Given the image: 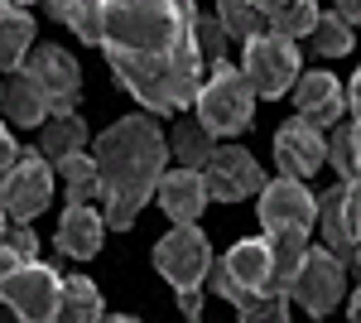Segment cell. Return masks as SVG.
I'll use <instances>...</instances> for the list:
<instances>
[{
	"instance_id": "cell-1",
	"label": "cell",
	"mask_w": 361,
	"mask_h": 323,
	"mask_svg": "<svg viewBox=\"0 0 361 323\" xmlns=\"http://www.w3.org/2000/svg\"><path fill=\"white\" fill-rule=\"evenodd\" d=\"M197 0H106L102 54L149 116L188 111L207 78L193 39Z\"/></svg>"
},
{
	"instance_id": "cell-2",
	"label": "cell",
	"mask_w": 361,
	"mask_h": 323,
	"mask_svg": "<svg viewBox=\"0 0 361 323\" xmlns=\"http://www.w3.org/2000/svg\"><path fill=\"white\" fill-rule=\"evenodd\" d=\"M92 160H97L102 203H106L102 217H106V227L126 232V227H135L140 208L159 189V174L169 164V135L159 131V121L149 111H135L97 135Z\"/></svg>"
},
{
	"instance_id": "cell-3",
	"label": "cell",
	"mask_w": 361,
	"mask_h": 323,
	"mask_svg": "<svg viewBox=\"0 0 361 323\" xmlns=\"http://www.w3.org/2000/svg\"><path fill=\"white\" fill-rule=\"evenodd\" d=\"M193 116L212 135H226V140L241 135L250 126V116H255V87H250V78L236 63L217 58L207 68L202 87H197V97H193Z\"/></svg>"
},
{
	"instance_id": "cell-4",
	"label": "cell",
	"mask_w": 361,
	"mask_h": 323,
	"mask_svg": "<svg viewBox=\"0 0 361 323\" xmlns=\"http://www.w3.org/2000/svg\"><path fill=\"white\" fill-rule=\"evenodd\" d=\"M241 73L250 78L255 97H284L294 78H299V44L279 29H260L246 39V58H241Z\"/></svg>"
},
{
	"instance_id": "cell-5",
	"label": "cell",
	"mask_w": 361,
	"mask_h": 323,
	"mask_svg": "<svg viewBox=\"0 0 361 323\" xmlns=\"http://www.w3.org/2000/svg\"><path fill=\"white\" fill-rule=\"evenodd\" d=\"M58 290L63 275L34 256V261H15V270L0 280V304L25 323H49L58 319Z\"/></svg>"
},
{
	"instance_id": "cell-6",
	"label": "cell",
	"mask_w": 361,
	"mask_h": 323,
	"mask_svg": "<svg viewBox=\"0 0 361 323\" xmlns=\"http://www.w3.org/2000/svg\"><path fill=\"white\" fill-rule=\"evenodd\" d=\"M54 198V164L39 150H20V160L0 174V203L10 222H34Z\"/></svg>"
},
{
	"instance_id": "cell-7",
	"label": "cell",
	"mask_w": 361,
	"mask_h": 323,
	"mask_svg": "<svg viewBox=\"0 0 361 323\" xmlns=\"http://www.w3.org/2000/svg\"><path fill=\"white\" fill-rule=\"evenodd\" d=\"M342 290H347V266H342V256H333L328 246H308L304 266H299L294 285H289V299L304 304L313 319H328L337 304H342Z\"/></svg>"
},
{
	"instance_id": "cell-8",
	"label": "cell",
	"mask_w": 361,
	"mask_h": 323,
	"mask_svg": "<svg viewBox=\"0 0 361 323\" xmlns=\"http://www.w3.org/2000/svg\"><path fill=\"white\" fill-rule=\"evenodd\" d=\"M207 266H212V246L193 222H173V232L159 237V246H154V270L173 290H197Z\"/></svg>"
},
{
	"instance_id": "cell-9",
	"label": "cell",
	"mask_w": 361,
	"mask_h": 323,
	"mask_svg": "<svg viewBox=\"0 0 361 323\" xmlns=\"http://www.w3.org/2000/svg\"><path fill=\"white\" fill-rule=\"evenodd\" d=\"M20 68L39 82V92L49 97V107H54V111H73V107H78L82 68H78V58L68 54V49H58V44H34Z\"/></svg>"
},
{
	"instance_id": "cell-10",
	"label": "cell",
	"mask_w": 361,
	"mask_h": 323,
	"mask_svg": "<svg viewBox=\"0 0 361 323\" xmlns=\"http://www.w3.org/2000/svg\"><path fill=\"white\" fill-rule=\"evenodd\" d=\"M318 222H323V242L333 256L352 261V251L361 242V184L342 179L337 189H328L318 198Z\"/></svg>"
},
{
	"instance_id": "cell-11",
	"label": "cell",
	"mask_w": 361,
	"mask_h": 323,
	"mask_svg": "<svg viewBox=\"0 0 361 323\" xmlns=\"http://www.w3.org/2000/svg\"><path fill=\"white\" fill-rule=\"evenodd\" d=\"M197 174L207 184V198H217V203H241L250 193H260V184H265L260 164L246 150H217V145H212V155L202 160Z\"/></svg>"
},
{
	"instance_id": "cell-12",
	"label": "cell",
	"mask_w": 361,
	"mask_h": 323,
	"mask_svg": "<svg viewBox=\"0 0 361 323\" xmlns=\"http://www.w3.org/2000/svg\"><path fill=\"white\" fill-rule=\"evenodd\" d=\"M275 160H279V174L313 179L328 164V140H323L318 126H308L304 116H294V121H284L275 131Z\"/></svg>"
},
{
	"instance_id": "cell-13",
	"label": "cell",
	"mask_w": 361,
	"mask_h": 323,
	"mask_svg": "<svg viewBox=\"0 0 361 323\" xmlns=\"http://www.w3.org/2000/svg\"><path fill=\"white\" fill-rule=\"evenodd\" d=\"M294 111L304 116L308 126H337L342 121V111H347V92H342V82L333 78V73H323V68H308V73H299L294 78Z\"/></svg>"
},
{
	"instance_id": "cell-14",
	"label": "cell",
	"mask_w": 361,
	"mask_h": 323,
	"mask_svg": "<svg viewBox=\"0 0 361 323\" xmlns=\"http://www.w3.org/2000/svg\"><path fill=\"white\" fill-rule=\"evenodd\" d=\"M313 217H318V198L304 189V179L279 174L270 184H260V227H265V232H270V227H284V222L308 227Z\"/></svg>"
},
{
	"instance_id": "cell-15",
	"label": "cell",
	"mask_w": 361,
	"mask_h": 323,
	"mask_svg": "<svg viewBox=\"0 0 361 323\" xmlns=\"http://www.w3.org/2000/svg\"><path fill=\"white\" fill-rule=\"evenodd\" d=\"M102 237H106V217L97 213L92 203H68L63 217H58V251L63 256H78V261H92L102 251Z\"/></svg>"
},
{
	"instance_id": "cell-16",
	"label": "cell",
	"mask_w": 361,
	"mask_h": 323,
	"mask_svg": "<svg viewBox=\"0 0 361 323\" xmlns=\"http://www.w3.org/2000/svg\"><path fill=\"white\" fill-rule=\"evenodd\" d=\"M154 193H159V208L169 213V222H197L202 208L212 203L202 174H197V169H183V164H178V169H164Z\"/></svg>"
},
{
	"instance_id": "cell-17",
	"label": "cell",
	"mask_w": 361,
	"mask_h": 323,
	"mask_svg": "<svg viewBox=\"0 0 361 323\" xmlns=\"http://www.w3.org/2000/svg\"><path fill=\"white\" fill-rule=\"evenodd\" d=\"M265 246H270V290L289 295V285H294V275H299V266L308 256V227H299V222L270 227Z\"/></svg>"
},
{
	"instance_id": "cell-18",
	"label": "cell",
	"mask_w": 361,
	"mask_h": 323,
	"mask_svg": "<svg viewBox=\"0 0 361 323\" xmlns=\"http://www.w3.org/2000/svg\"><path fill=\"white\" fill-rule=\"evenodd\" d=\"M0 111L10 116V126H44L49 116H54V107H49V97L39 92V82L29 78L25 68H15L10 78H5V87H0Z\"/></svg>"
},
{
	"instance_id": "cell-19",
	"label": "cell",
	"mask_w": 361,
	"mask_h": 323,
	"mask_svg": "<svg viewBox=\"0 0 361 323\" xmlns=\"http://www.w3.org/2000/svg\"><path fill=\"white\" fill-rule=\"evenodd\" d=\"M29 49H34V20H29V10L15 5V0H0V73H15Z\"/></svg>"
},
{
	"instance_id": "cell-20",
	"label": "cell",
	"mask_w": 361,
	"mask_h": 323,
	"mask_svg": "<svg viewBox=\"0 0 361 323\" xmlns=\"http://www.w3.org/2000/svg\"><path fill=\"white\" fill-rule=\"evenodd\" d=\"M73 150H87V121L78 111H54L44 126H39V155L49 164H58Z\"/></svg>"
},
{
	"instance_id": "cell-21",
	"label": "cell",
	"mask_w": 361,
	"mask_h": 323,
	"mask_svg": "<svg viewBox=\"0 0 361 323\" xmlns=\"http://www.w3.org/2000/svg\"><path fill=\"white\" fill-rule=\"evenodd\" d=\"M222 266L246 285L250 295H265L270 290V246L260 242V237H250V242H236L231 251L222 256Z\"/></svg>"
},
{
	"instance_id": "cell-22",
	"label": "cell",
	"mask_w": 361,
	"mask_h": 323,
	"mask_svg": "<svg viewBox=\"0 0 361 323\" xmlns=\"http://www.w3.org/2000/svg\"><path fill=\"white\" fill-rule=\"evenodd\" d=\"M58 319H68V323L106 319L102 295H97V285H92L87 275H63V290H58Z\"/></svg>"
},
{
	"instance_id": "cell-23",
	"label": "cell",
	"mask_w": 361,
	"mask_h": 323,
	"mask_svg": "<svg viewBox=\"0 0 361 323\" xmlns=\"http://www.w3.org/2000/svg\"><path fill=\"white\" fill-rule=\"evenodd\" d=\"M54 169H58V179H63V193H68V203H92V198H102L97 160H92L87 150H73V155H63Z\"/></svg>"
},
{
	"instance_id": "cell-24",
	"label": "cell",
	"mask_w": 361,
	"mask_h": 323,
	"mask_svg": "<svg viewBox=\"0 0 361 323\" xmlns=\"http://www.w3.org/2000/svg\"><path fill=\"white\" fill-rule=\"evenodd\" d=\"M169 155L183 164V169H202V160L212 155V131H207L197 116H183V121L169 131Z\"/></svg>"
},
{
	"instance_id": "cell-25",
	"label": "cell",
	"mask_w": 361,
	"mask_h": 323,
	"mask_svg": "<svg viewBox=\"0 0 361 323\" xmlns=\"http://www.w3.org/2000/svg\"><path fill=\"white\" fill-rule=\"evenodd\" d=\"M217 20H222V29H226L231 44H246L250 34L270 29L265 5H255V0H217Z\"/></svg>"
},
{
	"instance_id": "cell-26",
	"label": "cell",
	"mask_w": 361,
	"mask_h": 323,
	"mask_svg": "<svg viewBox=\"0 0 361 323\" xmlns=\"http://www.w3.org/2000/svg\"><path fill=\"white\" fill-rule=\"evenodd\" d=\"M265 15H270V29L289 34V39H304L318 20V0H270Z\"/></svg>"
},
{
	"instance_id": "cell-27",
	"label": "cell",
	"mask_w": 361,
	"mask_h": 323,
	"mask_svg": "<svg viewBox=\"0 0 361 323\" xmlns=\"http://www.w3.org/2000/svg\"><path fill=\"white\" fill-rule=\"evenodd\" d=\"M328 160H333V169L342 174V179L361 184V121L333 131V140H328Z\"/></svg>"
},
{
	"instance_id": "cell-28",
	"label": "cell",
	"mask_w": 361,
	"mask_h": 323,
	"mask_svg": "<svg viewBox=\"0 0 361 323\" xmlns=\"http://www.w3.org/2000/svg\"><path fill=\"white\" fill-rule=\"evenodd\" d=\"M308 39H313V49L323 58H342V54H352V44H357V34H352V25L342 20V15H318L313 20V29H308Z\"/></svg>"
},
{
	"instance_id": "cell-29",
	"label": "cell",
	"mask_w": 361,
	"mask_h": 323,
	"mask_svg": "<svg viewBox=\"0 0 361 323\" xmlns=\"http://www.w3.org/2000/svg\"><path fill=\"white\" fill-rule=\"evenodd\" d=\"M102 15H106V0H73L63 10V25L73 29L82 44H102Z\"/></svg>"
},
{
	"instance_id": "cell-30",
	"label": "cell",
	"mask_w": 361,
	"mask_h": 323,
	"mask_svg": "<svg viewBox=\"0 0 361 323\" xmlns=\"http://www.w3.org/2000/svg\"><path fill=\"white\" fill-rule=\"evenodd\" d=\"M193 39H197V58H202V68H212L217 58H226V29L217 15H197L193 20Z\"/></svg>"
},
{
	"instance_id": "cell-31",
	"label": "cell",
	"mask_w": 361,
	"mask_h": 323,
	"mask_svg": "<svg viewBox=\"0 0 361 323\" xmlns=\"http://www.w3.org/2000/svg\"><path fill=\"white\" fill-rule=\"evenodd\" d=\"M236 314H241V323H284L289 319V295H275V290L250 295Z\"/></svg>"
},
{
	"instance_id": "cell-32",
	"label": "cell",
	"mask_w": 361,
	"mask_h": 323,
	"mask_svg": "<svg viewBox=\"0 0 361 323\" xmlns=\"http://www.w3.org/2000/svg\"><path fill=\"white\" fill-rule=\"evenodd\" d=\"M207 275H212V290H217L222 299H231L236 309H241V304L250 299V290H246V285H241V280H236V275L222 266V261H212V266H207Z\"/></svg>"
},
{
	"instance_id": "cell-33",
	"label": "cell",
	"mask_w": 361,
	"mask_h": 323,
	"mask_svg": "<svg viewBox=\"0 0 361 323\" xmlns=\"http://www.w3.org/2000/svg\"><path fill=\"white\" fill-rule=\"evenodd\" d=\"M0 242L10 246V251H15L20 261H34V256H39V242H34V227H25V222H20V227H10V232H5Z\"/></svg>"
},
{
	"instance_id": "cell-34",
	"label": "cell",
	"mask_w": 361,
	"mask_h": 323,
	"mask_svg": "<svg viewBox=\"0 0 361 323\" xmlns=\"http://www.w3.org/2000/svg\"><path fill=\"white\" fill-rule=\"evenodd\" d=\"M15 160H20V145H15V135L0 126V174H5V169H10Z\"/></svg>"
},
{
	"instance_id": "cell-35",
	"label": "cell",
	"mask_w": 361,
	"mask_h": 323,
	"mask_svg": "<svg viewBox=\"0 0 361 323\" xmlns=\"http://www.w3.org/2000/svg\"><path fill=\"white\" fill-rule=\"evenodd\" d=\"M178 309H183L188 319H197V314H202V295H197V290H178Z\"/></svg>"
},
{
	"instance_id": "cell-36",
	"label": "cell",
	"mask_w": 361,
	"mask_h": 323,
	"mask_svg": "<svg viewBox=\"0 0 361 323\" xmlns=\"http://www.w3.org/2000/svg\"><path fill=\"white\" fill-rule=\"evenodd\" d=\"M337 15H342L347 25H361V0H337Z\"/></svg>"
},
{
	"instance_id": "cell-37",
	"label": "cell",
	"mask_w": 361,
	"mask_h": 323,
	"mask_svg": "<svg viewBox=\"0 0 361 323\" xmlns=\"http://www.w3.org/2000/svg\"><path fill=\"white\" fill-rule=\"evenodd\" d=\"M347 102H352V116L361 121V68H357V78H352V92H347Z\"/></svg>"
},
{
	"instance_id": "cell-38",
	"label": "cell",
	"mask_w": 361,
	"mask_h": 323,
	"mask_svg": "<svg viewBox=\"0 0 361 323\" xmlns=\"http://www.w3.org/2000/svg\"><path fill=\"white\" fill-rule=\"evenodd\" d=\"M15 261H20V256H15V251H10V246L0 242V280H5V275H10V270H15Z\"/></svg>"
},
{
	"instance_id": "cell-39",
	"label": "cell",
	"mask_w": 361,
	"mask_h": 323,
	"mask_svg": "<svg viewBox=\"0 0 361 323\" xmlns=\"http://www.w3.org/2000/svg\"><path fill=\"white\" fill-rule=\"evenodd\" d=\"M68 5H73V0H44V10H49L54 20H63V10H68Z\"/></svg>"
},
{
	"instance_id": "cell-40",
	"label": "cell",
	"mask_w": 361,
	"mask_h": 323,
	"mask_svg": "<svg viewBox=\"0 0 361 323\" xmlns=\"http://www.w3.org/2000/svg\"><path fill=\"white\" fill-rule=\"evenodd\" d=\"M347 319H357V323H361V290L352 295V304H347Z\"/></svg>"
},
{
	"instance_id": "cell-41",
	"label": "cell",
	"mask_w": 361,
	"mask_h": 323,
	"mask_svg": "<svg viewBox=\"0 0 361 323\" xmlns=\"http://www.w3.org/2000/svg\"><path fill=\"white\" fill-rule=\"evenodd\" d=\"M10 232V213H5V203H0V237Z\"/></svg>"
},
{
	"instance_id": "cell-42",
	"label": "cell",
	"mask_w": 361,
	"mask_h": 323,
	"mask_svg": "<svg viewBox=\"0 0 361 323\" xmlns=\"http://www.w3.org/2000/svg\"><path fill=\"white\" fill-rule=\"evenodd\" d=\"M352 261H357V270H361V242H357V251H352Z\"/></svg>"
},
{
	"instance_id": "cell-43",
	"label": "cell",
	"mask_w": 361,
	"mask_h": 323,
	"mask_svg": "<svg viewBox=\"0 0 361 323\" xmlns=\"http://www.w3.org/2000/svg\"><path fill=\"white\" fill-rule=\"evenodd\" d=\"M15 5H34V0H15Z\"/></svg>"
},
{
	"instance_id": "cell-44",
	"label": "cell",
	"mask_w": 361,
	"mask_h": 323,
	"mask_svg": "<svg viewBox=\"0 0 361 323\" xmlns=\"http://www.w3.org/2000/svg\"><path fill=\"white\" fill-rule=\"evenodd\" d=\"M255 5H270V0H255Z\"/></svg>"
}]
</instances>
